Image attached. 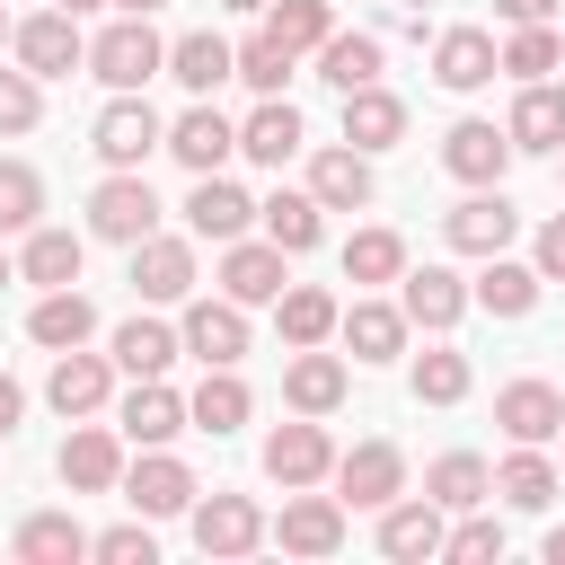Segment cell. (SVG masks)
<instances>
[{
	"label": "cell",
	"instance_id": "1",
	"mask_svg": "<svg viewBox=\"0 0 565 565\" xmlns=\"http://www.w3.org/2000/svg\"><path fill=\"white\" fill-rule=\"evenodd\" d=\"M88 71H97L106 88H141V79H159V71H168V44H159V26H150V18H115V26L88 44Z\"/></svg>",
	"mask_w": 565,
	"mask_h": 565
},
{
	"label": "cell",
	"instance_id": "2",
	"mask_svg": "<svg viewBox=\"0 0 565 565\" xmlns=\"http://www.w3.org/2000/svg\"><path fill=\"white\" fill-rule=\"evenodd\" d=\"M150 230H159V194H150V177H141V168H115V177L88 194V238L132 247V238H150Z\"/></svg>",
	"mask_w": 565,
	"mask_h": 565
},
{
	"label": "cell",
	"instance_id": "3",
	"mask_svg": "<svg viewBox=\"0 0 565 565\" xmlns=\"http://www.w3.org/2000/svg\"><path fill=\"white\" fill-rule=\"evenodd\" d=\"M9 44H18V71H35V79H71L88 62V35H79L71 9H44V18L9 26Z\"/></svg>",
	"mask_w": 565,
	"mask_h": 565
},
{
	"label": "cell",
	"instance_id": "4",
	"mask_svg": "<svg viewBox=\"0 0 565 565\" xmlns=\"http://www.w3.org/2000/svg\"><path fill=\"white\" fill-rule=\"evenodd\" d=\"M159 141H168V124L141 106V88H115V106H106V115H97V132H88V150H97L106 168H141Z\"/></svg>",
	"mask_w": 565,
	"mask_h": 565
},
{
	"label": "cell",
	"instance_id": "5",
	"mask_svg": "<svg viewBox=\"0 0 565 565\" xmlns=\"http://www.w3.org/2000/svg\"><path fill=\"white\" fill-rule=\"evenodd\" d=\"M265 477L291 494V486H318V477H335V441H327V424L318 415H300V424H274L265 433Z\"/></svg>",
	"mask_w": 565,
	"mask_h": 565
},
{
	"label": "cell",
	"instance_id": "6",
	"mask_svg": "<svg viewBox=\"0 0 565 565\" xmlns=\"http://www.w3.org/2000/svg\"><path fill=\"white\" fill-rule=\"evenodd\" d=\"M265 539H282V556H335V547H344V494L291 486L282 521H265Z\"/></svg>",
	"mask_w": 565,
	"mask_h": 565
},
{
	"label": "cell",
	"instance_id": "7",
	"mask_svg": "<svg viewBox=\"0 0 565 565\" xmlns=\"http://www.w3.org/2000/svg\"><path fill=\"white\" fill-rule=\"evenodd\" d=\"M512 230H521V212L503 203V185H477L468 203H450V212H441V238H450L459 256H503V247H512Z\"/></svg>",
	"mask_w": 565,
	"mask_h": 565
},
{
	"label": "cell",
	"instance_id": "8",
	"mask_svg": "<svg viewBox=\"0 0 565 565\" xmlns=\"http://www.w3.org/2000/svg\"><path fill=\"white\" fill-rule=\"evenodd\" d=\"M335 486H344L353 512H380V503L406 494V450H397V441H353V450L335 459Z\"/></svg>",
	"mask_w": 565,
	"mask_h": 565
},
{
	"label": "cell",
	"instance_id": "9",
	"mask_svg": "<svg viewBox=\"0 0 565 565\" xmlns=\"http://www.w3.org/2000/svg\"><path fill=\"white\" fill-rule=\"evenodd\" d=\"M124 503H132L141 521H177V512H194V468L168 459V450H150V459L124 468Z\"/></svg>",
	"mask_w": 565,
	"mask_h": 565
},
{
	"label": "cell",
	"instance_id": "10",
	"mask_svg": "<svg viewBox=\"0 0 565 565\" xmlns=\"http://www.w3.org/2000/svg\"><path fill=\"white\" fill-rule=\"evenodd\" d=\"M177 344L212 371V362H238L247 353V309L221 291V300H185V327H177Z\"/></svg>",
	"mask_w": 565,
	"mask_h": 565
},
{
	"label": "cell",
	"instance_id": "11",
	"mask_svg": "<svg viewBox=\"0 0 565 565\" xmlns=\"http://www.w3.org/2000/svg\"><path fill=\"white\" fill-rule=\"evenodd\" d=\"M44 397H53V415H97L106 397H115V353H53V380H44Z\"/></svg>",
	"mask_w": 565,
	"mask_h": 565
},
{
	"label": "cell",
	"instance_id": "12",
	"mask_svg": "<svg viewBox=\"0 0 565 565\" xmlns=\"http://www.w3.org/2000/svg\"><path fill=\"white\" fill-rule=\"evenodd\" d=\"M441 168L459 177V185H503V168H512V132L503 124H450V141H441Z\"/></svg>",
	"mask_w": 565,
	"mask_h": 565
},
{
	"label": "cell",
	"instance_id": "13",
	"mask_svg": "<svg viewBox=\"0 0 565 565\" xmlns=\"http://www.w3.org/2000/svg\"><path fill=\"white\" fill-rule=\"evenodd\" d=\"M53 468H62V486H71V494H115V486H124V441H115L106 424H79V433L62 441V459H53Z\"/></svg>",
	"mask_w": 565,
	"mask_h": 565
},
{
	"label": "cell",
	"instance_id": "14",
	"mask_svg": "<svg viewBox=\"0 0 565 565\" xmlns=\"http://www.w3.org/2000/svg\"><path fill=\"white\" fill-rule=\"evenodd\" d=\"M194 547H203V556H247V547H265L256 494H212V503H194Z\"/></svg>",
	"mask_w": 565,
	"mask_h": 565
},
{
	"label": "cell",
	"instance_id": "15",
	"mask_svg": "<svg viewBox=\"0 0 565 565\" xmlns=\"http://www.w3.org/2000/svg\"><path fill=\"white\" fill-rule=\"evenodd\" d=\"M291 274H282V247L274 238H230L221 247V291L238 300V309H256V300H274Z\"/></svg>",
	"mask_w": 565,
	"mask_h": 565
},
{
	"label": "cell",
	"instance_id": "16",
	"mask_svg": "<svg viewBox=\"0 0 565 565\" xmlns=\"http://www.w3.org/2000/svg\"><path fill=\"white\" fill-rule=\"evenodd\" d=\"M397 309H406V327H459V309H468V282L450 274V265H415V274H397Z\"/></svg>",
	"mask_w": 565,
	"mask_h": 565
},
{
	"label": "cell",
	"instance_id": "17",
	"mask_svg": "<svg viewBox=\"0 0 565 565\" xmlns=\"http://www.w3.org/2000/svg\"><path fill=\"white\" fill-rule=\"evenodd\" d=\"M159 150H177V159H185L194 177H212V168H221V159L238 150V124H230L221 106H185V115L168 124V141H159Z\"/></svg>",
	"mask_w": 565,
	"mask_h": 565
},
{
	"label": "cell",
	"instance_id": "18",
	"mask_svg": "<svg viewBox=\"0 0 565 565\" xmlns=\"http://www.w3.org/2000/svg\"><path fill=\"white\" fill-rule=\"evenodd\" d=\"M247 221H256V203H247L221 168L194 177V194H185V230H194V238H221V247H230V238H247Z\"/></svg>",
	"mask_w": 565,
	"mask_h": 565
},
{
	"label": "cell",
	"instance_id": "19",
	"mask_svg": "<svg viewBox=\"0 0 565 565\" xmlns=\"http://www.w3.org/2000/svg\"><path fill=\"white\" fill-rule=\"evenodd\" d=\"M132 291L141 300H185L194 291V247L185 238H159V230L132 238Z\"/></svg>",
	"mask_w": 565,
	"mask_h": 565
},
{
	"label": "cell",
	"instance_id": "20",
	"mask_svg": "<svg viewBox=\"0 0 565 565\" xmlns=\"http://www.w3.org/2000/svg\"><path fill=\"white\" fill-rule=\"evenodd\" d=\"M282 397H291V415H335V406H344V362L318 353V344H291V362H282Z\"/></svg>",
	"mask_w": 565,
	"mask_h": 565
},
{
	"label": "cell",
	"instance_id": "21",
	"mask_svg": "<svg viewBox=\"0 0 565 565\" xmlns=\"http://www.w3.org/2000/svg\"><path fill=\"white\" fill-rule=\"evenodd\" d=\"M124 441H141V450H168L177 433H185V397L168 388V380H132V397H124Z\"/></svg>",
	"mask_w": 565,
	"mask_h": 565
},
{
	"label": "cell",
	"instance_id": "22",
	"mask_svg": "<svg viewBox=\"0 0 565 565\" xmlns=\"http://www.w3.org/2000/svg\"><path fill=\"white\" fill-rule=\"evenodd\" d=\"M380 556H397V565L441 556V503H433V494H415V503H380Z\"/></svg>",
	"mask_w": 565,
	"mask_h": 565
},
{
	"label": "cell",
	"instance_id": "23",
	"mask_svg": "<svg viewBox=\"0 0 565 565\" xmlns=\"http://www.w3.org/2000/svg\"><path fill=\"white\" fill-rule=\"evenodd\" d=\"M433 79H441L450 97L486 88V79H494V35H486V26H441V44H433Z\"/></svg>",
	"mask_w": 565,
	"mask_h": 565
},
{
	"label": "cell",
	"instance_id": "24",
	"mask_svg": "<svg viewBox=\"0 0 565 565\" xmlns=\"http://www.w3.org/2000/svg\"><path fill=\"white\" fill-rule=\"evenodd\" d=\"M344 141L353 150H397L406 141V97H388L380 79L371 88H344Z\"/></svg>",
	"mask_w": 565,
	"mask_h": 565
},
{
	"label": "cell",
	"instance_id": "25",
	"mask_svg": "<svg viewBox=\"0 0 565 565\" xmlns=\"http://www.w3.org/2000/svg\"><path fill=\"white\" fill-rule=\"evenodd\" d=\"M309 194H318V212H362L371 203V150H318L309 159Z\"/></svg>",
	"mask_w": 565,
	"mask_h": 565
},
{
	"label": "cell",
	"instance_id": "26",
	"mask_svg": "<svg viewBox=\"0 0 565 565\" xmlns=\"http://www.w3.org/2000/svg\"><path fill=\"white\" fill-rule=\"evenodd\" d=\"M335 335L353 344V362H397V353H406V309L353 300V309H335Z\"/></svg>",
	"mask_w": 565,
	"mask_h": 565
},
{
	"label": "cell",
	"instance_id": "27",
	"mask_svg": "<svg viewBox=\"0 0 565 565\" xmlns=\"http://www.w3.org/2000/svg\"><path fill=\"white\" fill-rule=\"evenodd\" d=\"M247 406H256V397H247V380H238V362H212V371H203V388L185 397V424L221 441V433H238V424H247Z\"/></svg>",
	"mask_w": 565,
	"mask_h": 565
},
{
	"label": "cell",
	"instance_id": "28",
	"mask_svg": "<svg viewBox=\"0 0 565 565\" xmlns=\"http://www.w3.org/2000/svg\"><path fill=\"white\" fill-rule=\"evenodd\" d=\"M26 335H35L44 353H71V344H88V335H97V309H88V291L53 282V291L35 300V318H26Z\"/></svg>",
	"mask_w": 565,
	"mask_h": 565
},
{
	"label": "cell",
	"instance_id": "29",
	"mask_svg": "<svg viewBox=\"0 0 565 565\" xmlns=\"http://www.w3.org/2000/svg\"><path fill=\"white\" fill-rule=\"evenodd\" d=\"M494 424H503L512 441H556V424H565V397H556L547 380H512V388L494 397Z\"/></svg>",
	"mask_w": 565,
	"mask_h": 565
},
{
	"label": "cell",
	"instance_id": "30",
	"mask_svg": "<svg viewBox=\"0 0 565 565\" xmlns=\"http://www.w3.org/2000/svg\"><path fill=\"white\" fill-rule=\"evenodd\" d=\"M512 150H565V88H547V79H521V97H512Z\"/></svg>",
	"mask_w": 565,
	"mask_h": 565
},
{
	"label": "cell",
	"instance_id": "31",
	"mask_svg": "<svg viewBox=\"0 0 565 565\" xmlns=\"http://www.w3.org/2000/svg\"><path fill=\"white\" fill-rule=\"evenodd\" d=\"M238 150H247L256 168H282V159H300V106H291V97H265V106L238 124Z\"/></svg>",
	"mask_w": 565,
	"mask_h": 565
},
{
	"label": "cell",
	"instance_id": "32",
	"mask_svg": "<svg viewBox=\"0 0 565 565\" xmlns=\"http://www.w3.org/2000/svg\"><path fill=\"white\" fill-rule=\"evenodd\" d=\"M468 300H477V309H494V318H530V309H539V265L486 256V274L468 282Z\"/></svg>",
	"mask_w": 565,
	"mask_h": 565
},
{
	"label": "cell",
	"instance_id": "33",
	"mask_svg": "<svg viewBox=\"0 0 565 565\" xmlns=\"http://www.w3.org/2000/svg\"><path fill=\"white\" fill-rule=\"evenodd\" d=\"M274 327H282V344H327V335H335V291L282 282V291H274Z\"/></svg>",
	"mask_w": 565,
	"mask_h": 565
},
{
	"label": "cell",
	"instance_id": "34",
	"mask_svg": "<svg viewBox=\"0 0 565 565\" xmlns=\"http://www.w3.org/2000/svg\"><path fill=\"white\" fill-rule=\"evenodd\" d=\"M424 494H433L441 512H477V503L494 494V468H486L477 450H450V459H433V468H424Z\"/></svg>",
	"mask_w": 565,
	"mask_h": 565
},
{
	"label": "cell",
	"instance_id": "35",
	"mask_svg": "<svg viewBox=\"0 0 565 565\" xmlns=\"http://www.w3.org/2000/svg\"><path fill=\"white\" fill-rule=\"evenodd\" d=\"M9 547H18L26 565H79V556H88V530H79L71 512H26Z\"/></svg>",
	"mask_w": 565,
	"mask_h": 565
},
{
	"label": "cell",
	"instance_id": "36",
	"mask_svg": "<svg viewBox=\"0 0 565 565\" xmlns=\"http://www.w3.org/2000/svg\"><path fill=\"white\" fill-rule=\"evenodd\" d=\"M230 62H238V44H221V35H177V44H168V79L194 88V97H212V88L230 79Z\"/></svg>",
	"mask_w": 565,
	"mask_h": 565
},
{
	"label": "cell",
	"instance_id": "37",
	"mask_svg": "<svg viewBox=\"0 0 565 565\" xmlns=\"http://www.w3.org/2000/svg\"><path fill=\"white\" fill-rule=\"evenodd\" d=\"M79 256H88V247H79L71 230H44V221H35L26 247H18V282H44V291H53V282H79Z\"/></svg>",
	"mask_w": 565,
	"mask_h": 565
},
{
	"label": "cell",
	"instance_id": "38",
	"mask_svg": "<svg viewBox=\"0 0 565 565\" xmlns=\"http://www.w3.org/2000/svg\"><path fill=\"white\" fill-rule=\"evenodd\" d=\"M177 353H185V344H177V327H159V318H124V327H115V371H132V380H159Z\"/></svg>",
	"mask_w": 565,
	"mask_h": 565
},
{
	"label": "cell",
	"instance_id": "39",
	"mask_svg": "<svg viewBox=\"0 0 565 565\" xmlns=\"http://www.w3.org/2000/svg\"><path fill=\"white\" fill-rule=\"evenodd\" d=\"M494 494H503L512 512H547V503H556V468L539 459V441H512V459L494 468Z\"/></svg>",
	"mask_w": 565,
	"mask_h": 565
},
{
	"label": "cell",
	"instance_id": "40",
	"mask_svg": "<svg viewBox=\"0 0 565 565\" xmlns=\"http://www.w3.org/2000/svg\"><path fill=\"white\" fill-rule=\"evenodd\" d=\"M265 35H274L282 53H318V44L335 35V0H274V9H265Z\"/></svg>",
	"mask_w": 565,
	"mask_h": 565
},
{
	"label": "cell",
	"instance_id": "41",
	"mask_svg": "<svg viewBox=\"0 0 565 565\" xmlns=\"http://www.w3.org/2000/svg\"><path fill=\"white\" fill-rule=\"evenodd\" d=\"M318 79L344 97V88H371L380 79V35H327L318 44Z\"/></svg>",
	"mask_w": 565,
	"mask_h": 565
},
{
	"label": "cell",
	"instance_id": "42",
	"mask_svg": "<svg viewBox=\"0 0 565 565\" xmlns=\"http://www.w3.org/2000/svg\"><path fill=\"white\" fill-rule=\"evenodd\" d=\"M256 221H265V238L282 247V256H309L318 247V194H274V203H256Z\"/></svg>",
	"mask_w": 565,
	"mask_h": 565
},
{
	"label": "cell",
	"instance_id": "43",
	"mask_svg": "<svg viewBox=\"0 0 565 565\" xmlns=\"http://www.w3.org/2000/svg\"><path fill=\"white\" fill-rule=\"evenodd\" d=\"M406 274V238L397 230H353L344 238V282H397Z\"/></svg>",
	"mask_w": 565,
	"mask_h": 565
},
{
	"label": "cell",
	"instance_id": "44",
	"mask_svg": "<svg viewBox=\"0 0 565 565\" xmlns=\"http://www.w3.org/2000/svg\"><path fill=\"white\" fill-rule=\"evenodd\" d=\"M406 388H415L424 406H459V397H468V353H450V344H433V353H415V371H406Z\"/></svg>",
	"mask_w": 565,
	"mask_h": 565
},
{
	"label": "cell",
	"instance_id": "45",
	"mask_svg": "<svg viewBox=\"0 0 565 565\" xmlns=\"http://www.w3.org/2000/svg\"><path fill=\"white\" fill-rule=\"evenodd\" d=\"M35 221H44V177H35L26 159H0V238H9V230L26 238Z\"/></svg>",
	"mask_w": 565,
	"mask_h": 565
},
{
	"label": "cell",
	"instance_id": "46",
	"mask_svg": "<svg viewBox=\"0 0 565 565\" xmlns=\"http://www.w3.org/2000/svg\"><path fill=\"white\" fill-rule=\"evenodd\" d=\"M565 62V44H556V26L539 18V26H512V44L494 53V71H512V79H547Z\"/></svg>",
	"mask_w": 565,
	"mask_h": 565
},
{
	"label": "cell",
	"instance_id": "47",
	"mask_svg": "<svg viewBox=\"0 0 565 565\" xmlns=\"http://www.w3.org/2000/svg\"><path fill=\"white\" fill-rule=\"evenodd\" d=\"M230 79H247L256 97H282V79H291V53H282L274 35H247V44H238V62H230Z\"/></svg>",
	"mask_w": 565,
	"mask_h": 565
},
{
	"label": "cell",
	"instance_id": "48",
	"mask_svg": "<svg viewBox=\"0 0 565 565\" xmlns=\"http://www.w3.org/2000/svg\"><path fill=\"white\" fill-rule=\"evenodd\" d=\"M441 556H450V565H494V556H503V521L468 512L459 530H441Z\"/></svg>",
	"mask_w": 565,
	"mask_h": 565
},
{
	"label": "cell",
	"instance_id": "49",
	"mask_svg": "<svg viewBox=\"0 0 565 565\" xmlns=\"http://www.w3.org/2000/svg\"><path fill=\"white\" fill-rule=\"evenodd\" d=\"M35 115H44L35 71H0V132H35Z\"/></svg>",
	"mask_w": 565,
	"mask_h": 565
},
{
	"label": "cell",
	"instance_id": "50",
	"mask_svg": "<svg viewBox=\"0 0 565 565\" xmlns=\"http://www.w3.org/2000/svg\"><path fill=\"white\" fill-rule=\"evenodd\" d=\"M88 556H106V565H150L159 547H150V530H141V521H115L106 539H88Z\"/></svg>",
	"mask_w": 565,
	"mask_h": 565
},
{
	"label": "cell",
	"instance_id": "51",
	"mask_svg": "<svg viewBox=\"0 0 565 565\" xmlns=\"http://www.w3.org/2000/svg\"><path fill=\"white\" fill-rule=\"evenodd\" d=\"M530 265H539V282H556V274H565V212H556V221L539 230V247H530Z\"/></svg>",
	"mask_w": 565,
	"mask_h": 565
},
{
	"label": "cell",
	"instance_id": "52",
	"mask_svg": "<svg viewBox=\"0 0 565 565\" xmlns=\"http://www.w3.org/2000/svg\"><path fill=\"white\" fill-rule=\"evenodd\" d=\"M18 415H26V388H18V380H9V371H0V441H9V433H18Z\"/></svg>",
	"mask_w": 565,
	"mask_h": 565
},
{
	"label": "cell",
	"instance_id": "53",
	"mask_svg": "<svg viewBox=\"0 0 565 565\" xmlns=\"http://www.w3.org/2000/svg\"><path fill=\"white\" fill-rule=\"evenodd\" d=\"M556 0H494V18H512V26H539Z\"/></svg>",
	"mask_w": 565,
	"mask_h": 565
},
{
	"label": "cell",
	"instance_id": "54",
	"mask_svg": "<svg viewBox=\"0 0 565 565\" xmlns=\"http://www.w3.org/2000/svg\"><path fill=\"white\" fill-rule=\"evenodd\" d=\"M547 565H565V521H556V530H547Z\"/></svg>",
	"mask_w": 565,
	"mask_h": 565
},
{
	"label": "cell",
	"instance_id": "55",
	"mask_svg": "<svg viewBox=\"0 0 565 565\" xmlns=\"http://www.w3.org/2000/svg\"><path fill=\"white\" fill-rule=\"evenodd\" d=\"M106 9H124V18H150V9H159V0H106Z\"/></svg>",
	"mask_w": 565,
	"mask_h": 565
},
{
	"label": "cell",
	"instance_id": "56",
	"mask_svg": "<svg viewBox=\"0 0 565 565\" xmlns=\"http://www.w3.org/2000/svg\"><path fill=\"white\" fill-rule=\"evenodd\" d=\"M62 9H71V18H79V9H106V0H62Z\"/></svg>",
	"mask_w": 565,
	"mask_h": 565
},
{
	"label": "cell",
	"instance_id": "57",
	"mask_svg": "<svg viewBox=\"0 0 565 565\" xmlns=\"http://www.w3.org/2000/svg\"><path fill=\"white\" fill-rule=\"evenodd\" d=\"M221 9H274V0H221Z\"/></svg>",
	"mask_w": 565,
	"mask_h": 565
},
{
	"label": "cell",
	"instance_id": "58",
	"mask_svg": "<svg viewBox=\"0 0 565 565\" xmlns=\"http://www.w3.org/2000/svg\"><path fill=\"white\" fill-rule=\"evenodd\" d=\"M0 282H18V265H9V256H0Z\"/></svg>",
	"mask_w": 565,
	"mask_h": 565
},
{
	"label": "cell",
	"instance_id": "59",
	"mask_svg": "<svg viewBox=\"0 0 565 565\" xmlns=\"http://www.w3.org/2000/svg\"><path fill=\"white\" fill-rule=\"evenodd\" d=\"M0 44H9V18H0Z\"/></svg>",
	"mask_w": 565,
	"mask_h": 565
},
{
	"label": "cell",
	"instance_id": "60",
	"mask_svg": "<svg viewBox=\"0 0 565 565\" xmlns=\"http://www.w3.org/2000/svg\"><path fill=\"white\" fill-rule=\"evenodd\" d=\"M406 9H424V0H406Z\"/></svg>",
	"mask_w": 565,
	"mask_h": 565
},
{
	"label": "cell",
	"instance_id": "61",
	"mask_svg": "<svg viewBox=\"0 0 565 565\" xmlns=\"http://www.w3.org/2000/svg\"><path fill=\"white\" fill-rule=\"evenodd\" d=\"M556 433H565V424H556Z\"/></svg>",
	"mask_w": 565,
	"mask_h": 565
}]
</instances>
